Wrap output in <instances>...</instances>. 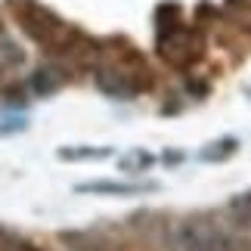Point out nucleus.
Returning <instances> with one entry per match:
<instances>
[{"label": "nucleus", "mask_w": 251, "mask_h": 251, "mask_svg": "<svg viewBox=\"0 0 251 251\" xmlns=\"http://www.w3.org/2000/svg\"><path fill=\"white\" fill-rule=\"evenodd\" d=\"M158 183H118V180H96L81 183L78 192H109V196H137V192H155Z\"/></svg>", "instance_id": "nucleus-3"}, {"label": "nucleus", "mask_w": 251, "mask_h": 251, "mask_svg": "<svg viewBox=\"0 0 251 251\" xmlns=\"http://www.w3.org/2000/svg\"><path fill=\"white\" fill-rule=\"evenodd\" d=\"M112 155L109 149H62L59 158H105Z\"/></svg>", "instance_id": "nucleus-6"}, {"label": "nucleus", "mask_w": 251, "mask_h": 251, "mask_svg": "<svg viewBox=\"0 0 251 251\" xmlns=\"http://www.w3.org/2000/svg\"><path fill=\"white\" fill-rule=\"evenodd\" d=\"M62 75L59 69H37V75L31 78V87H34V93L37 96H47V93H53L56 87H62Z\"/></svg>", "instance_id": "nucleus-4"}, {"label": "nucleus", "mask_w": 251, "mask_h": 251, "mask_svg": "<svg viewBox=\"0 0 251 251\" xmlns=\"http://www.w3.org/2000/svg\"><path fill=\"white\" fill-rule=\"evenodd\" d=\"M165 161H171V165H177V161H183V152H168Z\"/></svg>", "instance_id": "nucleus-9"}, {"label": "nucleus", "mask_w": 251, "mask_h": 251, "mask_svg": "<svg viewBox=\"0 0 251 251\" xmlns=\"http://www.w3.org/2000/svg\"><path fill=\"white\" fill-rule=\"evenodd\" d=\"M233 208H239V211H251V192H245V196L233 199Z\"/></svg>", "instance_id": "nucleus-8"}, {"label": "nucleus", "mask_w": 251, "mask_h": 251, "mask_svg": "<svg viewBox=\"0 0 251 251\" xmlns=\"http://www.w3.org/2000/svg\"><path fill=\"white\" fill-rule=\"evenodd\" d=\"M152 161H155V158H152L149 152H133V155H130L127 161H124L121 168H124V171H130V168H140V171H146V168L152 165Z\"/></svg>", "instance_id": "nucleus-7"}, {"label": "nucleus", "mask_w": 251, "mask_h": 251, "mask_svg": "<svg viewBox=\"0 0 251 251\" xmlns=\"http://www.w3.org/2000/svg\"><path fill=\"white\" fill-rule=\"evenodd\" d=\"M9 9L16 13V22L22 25V31L31 37V41L44 44L47 50H53V47L62 41L65 28H69L59 16H53L47 6L34 3V0H9Z\"/></svg>", "instance_id": "nucleus-1"}, {"label": "nucleus", "mask_w": 251, "mask_h": 251, "mask_svg": "<svg viewBox=\"0 0 251 251\" xmlns=\"http://www.w3.org/2000/svg\"><path fill=\"white\" fill-rule=\"evenodd\" d=\"M201 53H205V41H201V34L192 31V28H186V25H177L174 31L158 34V56L168 65L186 69V65L201 59Z\"/></svg>", "instance_id": "nucleus-2"}, {"label": "nucleus", "mask_w": 251, "mask_h": 251, "mask_svg": "<svg viewBox=\"0 0 251 251\" xmlns=\"http://www.w3.org/2000/svg\"><path fill=\"white\" fill-rule=\"evenodd\" d=\"M239 149V140H233V137H224V140H217V143H211V146L201 152V158L205 161H224V158H229L233 152Z\"/></svg>", "instance_id": "nucleus-5"}]
</instances>
